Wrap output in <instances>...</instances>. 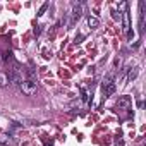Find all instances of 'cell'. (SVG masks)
Returning <instances> with one entry per match:
<instances>
[{"mask_svg": "<svg viewBox=\"0 0 146 146\" xmlns=\"http://www.w3.org/2000/svg\"><path fill=\"white\" fill-rule=\"evenodd\" d=\"M70 107H72V108H78V110H79V108H81V102H79V100H74V102L70 103Z\"/></svg>", "mask_w": 146, "mask_h": 146, "instance_id": "cell-12", "label": "cell"}, {"mask_svg": "<svg viewBox=\"0 0 146 146\" xmlns=\"http://www.w3.org/2000/svg\"><path fill=\"white\" fill-rule=\"evenodd\" d=\"M21 91L26 95V96H35L36 93H38V86H36V83L35 81H29V79H23V83H21Z\"/></svg>", "mask_w": 146, "mask_h": 146, "instance_id": "cell-2", "label": "cell"}, {"mask_svg": "<svg viewBox=\"0 0 146 146\" xmlns=\"http://www.w3.org/2000/svg\"><path fill=\"white\" fill-rule=\"evenodd\" d=\"M124 29L127 31V40H132V31H131V21H129V4H124Z\"/></svg>", "mask_w": 146, "mask_h": 146, "instance_id": "cell-4", "label": "cell"}, {"mask_svg": "<svg viewBox=\"0 0 146 146\" xmlns=\"http://www.w3.org/2000/svg\"><path fill=\"white\" fill-rule=\"evenodd\" d=\"M2 60H4L5 64H12V62H14L12 52H11V50H5V52H2Z\"/></svg>", "mask_w": 146, "mask_h": 146, "instance_id": "cell-6", "label": "cell"}, {"mask_svg": "<svg viewBox=\"0 0 146 146\" xmlns=\"http://www.w3.org/2000/svg\"><path fill=\"white\" fill-rule=\"evenodd\" d=\"M102 88H103V95L105 96H112L113 93H115V81H113V72H110V74L103 79V83H102Z\"/></svg>", "mask_w": 146, "mask_h": 146, "instance_id": "cell-1", "label": "cell"}, {"mask_svg": "<svg viewBox=\"0 0 146 146\" xmlns=\"http://www.w3.org/2000/svg\"><path fill=\"white\" fill-rule=\"evenodd\" d=\"M81 16H83V5L78 4V2H74V4H72V14H70V24H69V28L74 26L76 21H78Z\"/></svg>", "mask_w": 146, "mask_h": 146, "instance_id": "cell-3", "label": "cell"}, {"mask_svg": "<svg viewBox=\"0 0 146 146\" xmlns=\"http://www.w3.org/2000/svg\"><path fill=\"white\" fill-rule=\"evenodd\" d=\"M88 26H90L91 29H96V28L100 26V21H98V17H95V16H90V17H88Z\"/></svg>", "mask_w": 146, "mask_h": 146, "instance_id": "cell-8", "label": "cell"}, {"mask_svg": "<svg viewBox=\"0 0 146 146\" xmlns=\"http://www.w3.org/2000/svg\"><path fill=\"white\" fill-rule=\"evenodd\" d=\"M131 96H120L119 100H117V108H120V110H129L131 108Z\"/></svg>", "mask_w": 146, "mask_h": 146, "instance_id": "cell-5", "label": "cell"}, {"mask_svg": "<svg viewBox=\"0 0 146 146\" xmlns=\"http://www.w3.org/2000/svg\"><path fill=\"white\" fill-rule=\"evenodd\" d=\"M46 9H48V2H46V4H43V5H41V7H40V11H38V16H43V14H45V11H46Z\"/></svg>", "mask_w": 146, "mask_h": 146, "instance_id": "cell-11", "label": "cell"}, {"mask_svg": "<svg viewBox=\"0 0 146 146\" xmlns=\"http://www.w3.org/2000/svg\"><path fill=\"white\" fill-rule=\"evenodd\" d=\"M137 74H139V69H137V67L131 69V70H129V74H127V81H129V83H132V81L137 78Z\"/></svg>", "mask_w": 146, "mask_h": 146, "instance_id": "cell-10", "label": "cell"}, {"mask_svg": "<svg viewBox=\"0 0 146 146\" xmlns=\"http://www.w3.org/2000/svg\"><path fill=\"white\" fill-rule=\"evenodd\" d=\"M7 86H9L7 72H0V88H7Z\"/></svg>", "mask_w": 146, "mask_h": 146, "instance_id": "cell-9", "label": "cell"}, {"mask_svg": "<svg viewBox=\"0 0 146 146\" xmlns=\"http://www.w3.org/2000/svg\"><path fill=\"white\" fill-rule=\"evenodd\" d=\"M14 139L9 136V134H0V144L2 146H7V144H12Z\"/></svg>", "mask_w": 146, "mask_h": 146, "instance_id": "cell-7", "label": "cell"}]
</instances>
